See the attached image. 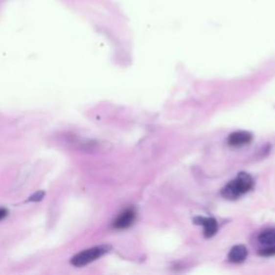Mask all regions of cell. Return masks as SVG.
Listing matches in <instances>:
<instances>
[{"instance_id":"obj_1","label":"cell","mask_w":275,"mask_h":275,"mask_svg":"<svg viewBox=\"0 0 275 275\" xmlns=\"http://www.w3.org/2000/svg\"><path fill=\"white\" fill-rule=\"evenodd\" d=\"M254 187V179L249 173L241 172L224 187L222 195L228 200H235L251 191Z\"/></svg>"},{"instance_id":"obj_2","label":"cell","mask_w":275,"mask_h":275,"mask_svg":"<svg viewBox=\"0 0 275 275\" xmlns=\"http://www.w3.org/2000/svg\"><path fill=\"white\" fill-rule=\"evenodd\" d=\"M110 251H111V246L110 245H99V246L92 247V249L85 250L73 256L71 258L70 262L71 265L76 268L85 267L87 265H90V263H92V261H95L99 259L100 257L104 256Z\"/></svg>"},{"instance_id":"obj_3","label":"cell","mask_w":275,"mask_h":275,"mask_svg":"<svg viewBox=\"0 0 275 275\" xmlns=\"http://www.w3.org/2000/svg\"><path fill=\"white\" fill-rule=\"evenodd\" d=\"M136 221V212L133 208H127V210L123 211L119 215L115 218L113 222V228L117 230H123L129 228Z\"/></svg>"},{"instance_id":"obj_4","label":"cell","mask_w":275,"mask_h":275,"mask_svg":"<svg viewBox=\"0 0 275 275\" xmlns=\"http://www.w3.org/2000/svg\"><path fill=\"white\" fill-rule=\"evenodd\" d=\"M194 222L199 225V226L203 227V234L206 238H212L213 235H215L217 230H218V224L216 219L213 217H202L198 216L194 219Z\"/></svg>"},{"instance_id":"obj_5","label":"cell","mask_w":275,"mask_h":275,"mask_svg":"<svg viewBox=\"0 0 275 275\" xmlns=\"http://www.w3.org/2000/svg\"><path fill=\"white\" fill-rule=\"evenodd\" d=\"M252 140V136L249 131H235L228 137V144L233 147H242L250 144Z\"/></svg>"},{"instance_id":"obj_6","label":"cell","mask_w":275,"mask_h":275,"mask_svg":"<svg viewBox=\"0 0 275 275\" xmlns=\"http://www.w3.org/2000/svg\"><path fill=\"white\" fill-rule=\"evenodd\" d=\"M247 255H249V251H247L246 246L236 245L231 249L228 255V259L233 263H240L246 259Z\"/></svg>"},{"instance_id":"obj_7","label":"cell","mask_w":275,"mask_h":275,"mask_svg":"<svg viewBox=\"0 0 275 275\" xmlns=\"http://www.w3.org/2000/svg\"><path fill=\"white\" fill-rule=\"evenodd\" d=\"M258 241L266 246L275 245V229H267L258 236Z\"/></svg>"},{"instance_id":"obj_8","label":"cell","mask_w":275,"mask_h":275,"mask_svg":"<svg viewBox=\"0 0 275 275\" xmlns=\"http://www.w3.org/2000/svg\"><path fill=\"white\" fill-rule=\"evenodd\" d=\"M45 191H37L36 194H34L32 196L29 197V199L28 201H31V202H38V201H41L43 198H45Z\"/></svg>"},{"instance_id":"obj_9","label":"cell","mask_w":275,"mask_h":275,"mask_svg":"<svg viewBox=\"0 0 275 275\" xmlns=\"http://www.w3.org/2000/svg\"><path fill=\"white\" fill-rule=\"evenodd\" d=\"M260 255L262 256H273L275 255V245H272L271 247H268V249L262 250L260 252Z\"/></svg>"},{"instance_id":"obj_10","label":"cell","mask_w":275,"mask_h":275,"mask_svg":"<svg viewBox=\"0 0 275 275\" xmlns=\"http://www.w3.org/2000/svg\"><path fill=\"white\" fill-rule=\"evenodd\" d=\"M7 216H8V210H5L3 207H0V221H2V219Z\"/></svg>"}]
</instances>
